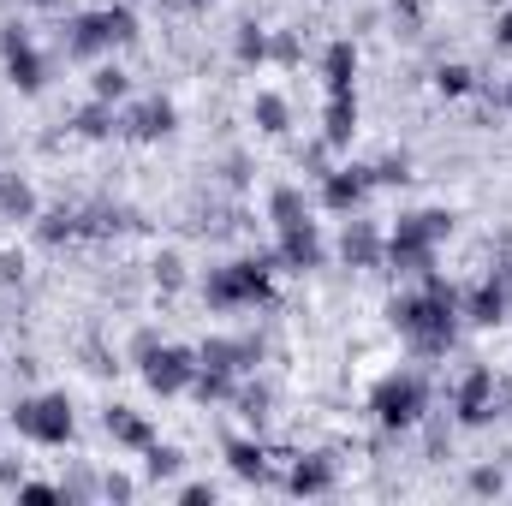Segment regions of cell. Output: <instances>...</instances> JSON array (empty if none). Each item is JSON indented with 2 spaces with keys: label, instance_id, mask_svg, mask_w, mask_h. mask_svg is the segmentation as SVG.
<instances>
[{
  "label": "cell",
  "instance_id": "obj_19",
  "mask_svg": "<svg viewBox=\"0 0 512 506\" xmlns=\"http://www.w3.org/2000/svg\"><path fill=\"white\" fill-rule=\"evenodd\" d=\"M352 131H358V96H328V108H322V143L346 149Z\"/></svg>",
  "mask_w": 512,
  "mask_h": 506
},
{
  "label": "cell",
  "instance_id": "obj_21",
  "mask_svg": "<svg viewBox=\"0 0 512 506\" xmlns=\"http://www.w3.org/2000/svg\"><path fill=\"white\" fill-rule=\"evenodd\" d=\"M251 120H256V131H268V137H286V131H292V108H286V96L262 90L251 102Z\"/></svg>",
  "mask_w": 512,
  "mask_h": 506
},
{
  "label": "cell",
  "instance_id": "obj_37",
  "mask_svg": "<svg viewBox=\"0 0 512 506\" xmlns=\"http://www.w3.org/2000/svg\"><path fill=\"white\" fill-rule=\"evenodd\" d=\"M179 268H185V262H179V256L167 251V256H161V262H155V280H161V286H167V292H173V286H179V280H185V274H179Z\"/></svg>",
  "mask_w": 512,
  "mask_h": 506
},
{
  "label": "cell",
  "instance_id": "obj_5",
  "mask_svg": "<svg viewBox=\"0 0 512 506\" xmlns=\"http://www.w3.org/2000/svg\"><path fill=\"white\" fill-rule=\"evenodd\" d=\"M370 411H376V423H382V429H411V423L429 411V381L417 376V370H393V376L376 381Z\"/></svg>",
  "mask_w": 512,
  "mask_h": 506
},
{
  "label": "cell",
  "instance_id": "obj_13",
  "mask_svg": "<svg viewBox=\"0 0 512 506\" xmlns=\"http://www.w3.org/2000/svg\"><path fill=\"white\" fill-rule=\"evenodd\" d=\"M507 304H512L507 286H501V280H483L471 298H459V316H471L477 328H501V322H507Z\"/></svg>",
  "mask_w": 512,
  "mask_h": 506
},
{
  "label": "cell",
  "instance_id": "obj_17",
  "mask_svg": "<svg viewBox=\"0 0 512 506\" xmlns=\"http://www.w3.org/2000/svg\"><path fill=\"white\" fill-rule=\"evenodd\" d=\"M42 203H36V185L24 173H0V221H36Z\"/></svg>",
  "mask_w": 512,
  "mask_h": 506
},
{
  "label": "cell",
  "instance_id": "obj_42",
  "mask_svg": "<svg viewBox=\"0 0 512 506\" xmlns=\"http://www.w3.org/2000/svg\"><path fill=\"white\" fill-rule=\"evenodd\" d=\"M24 6H60V0H24Z\"/></svg>",
  "mask_w": 512,
  "mask_h": 506
},
{
  "label": "cell",
  "instance_id": "obj_6",
  "mask_svg": "<svg viewBox=\"0 0 512 506\" xmlns=\"http://www.w3.org/2000/svg\"><path fill=\"white\" fill-rule=\"evenodd\" d=\"M0 60H6V78H12L18 96H36L48 84V66H42V54H36L24 24H0Z\"/></svg>",
  "mask_w": 512,
  "mask_h": 506
},
{
  "label": "cell",
  "instance_id": "obj_29",
  "mask_svg": "<svg viewBox=\"0 0 512 506\" xmlns=\"http://www.w3.org/2000/svg\"><path fill=\"white\" fill-rule=\"evenodd\" d=\"M72 233H78V221H72L66 209H54V215H36V239H42V245H66Z\"/></svg>",
  "mask_w": 512,
  "mask_h": 506
},
{
  "label": "cell",
  "instance_id": "obj_11",
  "mask_svg": "<svg viewBox=\"0 0 512 506\" xmlns=\"http://www.w3.org/2000/svg\"><path fill=\"white\" fill-rule=\"evenodd\" d=\"M173 126H179V108H173L167 96H149V102H137L126 120H120V131H126L131 143H155V137H167Z\"/></svg>",
  "mask_w": 512,
  "mask_h": 506
},
{
  "label": "cell",
  "instance_id": "obj_23",
  "mask_svg": "<svg viewBox=\"0 0 512 506\" xmlns=\"http://www.w3.org/2000/svg\"><path fill=\"white\" fill-rule=\"evenodd\" d=\"M233 370H209V364H197V381H191V393L203 399V405H221V399H239V387H233Z\"/></svg>",
  "mask_w": 512,
  "mask_h": 506
},
{
  "label": "cell",
  "instance_id": "obj_15",
  "mask_svg": "<svg viewBox=\"0 0 512 506\" xmlns=\"http://www.w3.org/2000/svg\"><path fill=\"white\" fill-rule=\"evenodd\" d=\"M66 54H72V60H102V54H114V48H108V30H102V12L72 18V30H66Z\"/></svg>",
  "mask_w": 512,
  "mask_h": 506
},
{
  "label": "cell",
  "instance_id": "obj_35",
  "mask_svg": "<svg viewBox=\"0 0 512 506\" xmlns=\"http://www.w3.org/2000/svg\"><path fill=\"white\" fill-rule=\"evenodd\" d=\"M155 346H161V334H155V328H143V334H131V364L143 370V364L155 358Z\"/></svg>",
  "mask_w": 512,
  "mask_h": 506
},
{
  "label": "cell",
  "instance_id": "obj_4",
  "mask_svg": "<svg viewBox=\"0 0 512 506\" xmlns=\"http://www.w3.org/2000/svg\"><path fill=\"white\" fill-rule=\"evenodd\" d=\"M12 429L24 435V441H36V447H66L72 441V399L66 393H30V399H18L12 405Z\"/></svg>",
  "mask_w": 512,
  "mask_h": 506
},
{
  "label": "cell",
  "instance_id": "obj_38",
  "mask_svg": "<svg viewBox=\"0 0 512 506\" xmlns=\"http://www.w3.org/2000/svg\"><path fill=\"white\" fill-rule=\"evenodd\" d=\"M179 501H185V506H215V483H185V489H179Z\"/></svg>",
  "mask_w": 512,
  "mask_h": 506
},
{
  "label": "cell",
  "instance_id": "obj_30",
  "mask_svg": "<svg viewBox=\"0 0 512 506\" xmlns=\"http://www.w3.org/2000/svg\"><path fill=\"white\" fill-rule=\"evenodd\" d=\"M143 465H149V477H179L185 453H179V447H161V441H149V447H143Z\"/></svg>",
  "mask_w": 512,
  "mask_h": 506
},
{
  "label": "cell",
  "instance_id": "obj_27",
  "mask_svg": "<svg viewBox=\"0 0 512 506\" xmlns=\"http://www.w3.org/2000/svg\"><path fill=\"white\" fill-rule=\"evenodd\" d=\"M227 465H233L239 477H251V483L268 477V459H262V447H256V441H227Z\"/></svg>",
  "mask_w": 512,
  "mask_h": 506
},
{
  "label": "cell",
  "instance_id": "obj_32",
  "mask_svg": "<svg viewBox=\"0 0 512 506\" xmlns=\"http://www.w3.org/2000/svg\"><path fill=\"white\" fill-rule=\"evenodd\" d=\"M507 489V471L501 465H477L471 471V495H501Z\"/></svg>",
  "mask_w": 512,
  "mask_h": 506
},
{
  "label": "cell",
  "instance_id": "obj_12",
  "mask_svg": "<svg viewBox=\"0 0 512 506\" xmlns=\"http://www.w3.org/2000/svg\"><path fill=\"white\" fill-rule=\"evenodd\" d=\"M256 358H262V340H221V334H215V340L197 346V364H209V370H233V376L251 370Z\"/></svg>",
  "mask_w": 512,
  "mask_h": 506
},
{
  "label": "cell",
  "instance_id": "obj_39",
  "mask_svg": "<svg viewBox=\"0 0 512 506\" xmlns=\"http://www.w3.org/2000/svg\"><path fill=\"white\" fill-rule=\"evenodd\" d=\"M239 411H245V417H262V411H268V393H262V387H251V393H239Z\"/></svg>",
  "mask_w": 512,
  "mask_h": 506
},
{
  "label": "cell",
  "instance_id": "obj_33",
  "mask_svg": "<svg viewBox=\"0 0 512 506\" xmlns=\"http://www.w3.org/2000/svg\"><path fill=\"white\" fill-rule=\"evenodd\" d=\"M298 54H304V48H298V36H292V30L268 36V60H280V66H298Z\"/></svg>",
  "mask_w": 512,
  "mask_h": 506
},
{
  "label": "cell",
  "instance_id": "obj_31",
  "mask_svg": "<svg viewBox=\"0 0 512 506\" xmlns=\"http://www.w3.org/2000/svg\"><path fill=\"white\" fill-rule=\"evenodd\" d=\"M435 90H441V96H471L477 78H471V66H441V72H435Z\"/></svg>",
  "mask_w": 512,
  "mask_h": 506
},
{
  "label": "cell",
  "instance_id": "obj_18",
  "mask_svg": "<svg viewBox=\"0 0 512 506\" xmlns=\"http://www.w3.org/2000/svg\"><path fill=\"white\" fill-rule=\"evenodd\" d=\"M102 429H108V435H114L120 447H137V453H143V447L155 441L149 417H143V411H131V405H108V411H102Z\"/></svg>",
  "mask_w": 512,
  "mask_h": 506
},
{
  "label": "cell",
  "instance_id": "obj_14",
  "mask_svg": "<svg viewBox=\"0 0 512 506\" xmlns=\"http://www.w3.org/2000/svg\"><path fill=\"white\" fill-rule=\"evenodd\" d=\"M340 256L352 262V268H382L387 256V239L370 227V221H346V239H340Z\"/></svg>",
  "mask_w": 512,
  "mask_h": 506
},
{
  "label": "cell",
  "instance_id": "obj_9",
  "mask_svg": "<svg viewBox=\"0 0 512 506\" xmlns=\"http://www.w3.org/2000/svg\"><path fill=\"white\" fill-rule=\"evenodd\" d=\"M453 411H459V423L465 429H483L489 417H495V370H471V376L459 381V393H453Z\"/></svg>",
  "mask_w": 512,
  "mask_h": 506
},
{
  "label": "cell",
  "instance_id": "obj_40",
  "mask_svg": "<svg viewBox=\"0 0 512 506\" xmlns=\"http://www.w3.org/2000/svg\"><path fill=\"white\" fill-rule=\"evenodd\" d=\"M102 495L108 501H131V477H102Z\"/></svg>",
  "mask_w": 512,
  "mask_h": 506
},
{
  "label": "cell",
  "instance_id": "obj_36",
  "mask_svg": "<svg viewBox=\"0 0 512 506\" xmlns=\"http://www.w3.org/2000/svg\"><path fill=\"white\" fill-rule=\"evenodd\" d=\"M18 501H36V506H48V501H66L54 483H18Z\"/></svg>",
  "mask_w": 512,
  "mask_h": 506
},
{
  "label": "cell",
  "instance_id": "obj_10",
  "mask_svg": "<svg viewBox=\"0 0 512 506\" xmlns=\"http://www.w3.org/2000/svg\"><path fill=\"white\" fill-rule=\"evenodd\" d=\"M322 256H328V245H322V233H316V221H298V227H280V251H274V262L280 268H322Z\"/></svg>",
  "mask_w": 512,
  "mask_h": 506
},
{
  "label": "cell",
  "instance_id": "obj_16",
  "mask_svg": "<svg viewBox=\"0 0 512 506\" xmlns=\"http://www.w3.org/2000/svg\"><path fill=\"white\" fill-rule=\"evenodd\" d=\"M322 78H328V96H352V84H358V48L340 36V42H328V54H322Z\"/></svg>",
  "mask_w": 512,
  "mask_h": 506
},
{
  "label": "cell",
  "instance_id": "obj_24",
  "mask_svg": "<svg viewBox=\"0 0 512 506\" xmlns=\"http://www.w3.org/2000/svg\"><path fill=\"white\" fill-rule=\"evenodd\" d=\"M102 30H108V48H131V42L143 36L131 6H102Z\"/></svg>",
  "mask_w": 512,
  "mask_h": 506
},
{
  "label": "cell",
  "instance_id": "obj_1",
  "mask_svg": "<svg viewBox=\"0 0 512 506\" xmlns=\"http://www.w3.org/2000/svg\"><path fill=\"white\" fill-rule=\"evenodd\" d=\"M387 316H393V328L405 334V346H411L417 358H441V352L453 346V328H459V292L429 268V274H423V292L393 298Z\"/></svg>",
  "mask_w": 512,
  "mask_h": 506
},
{
  "label": "cell",
  "instance_id": "obj_28",
  "mask_svg": "<svg viewBox=\"0 0 512 506\" xmlns=\"http://www.w3.org/2000/svg\"><path fill=\"white\" fill-rule=\"evenodd\" d=\"M90 96H96V102H126V96H131V78L120 72V66H96Z\"/></svg>",
  "mask_w": 512,
  "mask_h": 506
},
{
  "label": "cell",
  "instance_id": "obj_8",
  "mask_svg": "<svg viewBox=\"0 0 512 506\" xmlns=\"http://www.w3.org/2000/svg\"><path fill=\"white\" fill-rule=\"evenodd\" d=\"M370 167H328L322 173V209H334V215H358L364 209V197H370Z\"/></svg>",
  "mask_w": 512,
  "mask_h": 506
},
{
  "label": "cell",
  "instance_id": "obj_3",
  "mask_svg": "<svg viewBox=\"0 0 512 506\" xmlns=\"http://www.w3.org/2000/svg\"><path fill=\"white\" fill-rule=\"evenodd\" d=\"M268 274H274V256L221 262V268H209L203 298H209V310H251V304H262V298H268Z\"/></svg>",
  "mask_w": 512,
  "mask_h": 506
},
{
  "label": "cell",
  "instance_id": "obj_34",
  "mask_svg": "<svg viewBox=\"0 0 512 506\" xmlns=\"http://www.w3.org/2000/svg\"><path fill=\"white\" fill-rule=\"evenodd\" d=\"M370 179H376V185H405V179H411V161L393 155V161H382V167H370Z\"/></svg>",
  "mask_w": 512,
  "mask_h": 506
},
{
  "label": "cell",
  "instance_id": "obj_20",
  "mask_svg": "<svg viewBox=\"0 0 512 506\" xmlns=\"http://www.w3.org/2000/svg\"><path fill=\"white\" fill-rule=\"evenodd\" d=\"M292 495H328L334 489V459H298L292 477H286Z\"/></svg>",
  "mask_w": 512,
  "mask_h": 506
},
{
  "label": "cell",
  "instance_id": "obj_43",
  "mask_svg": "<svg viewBox=\"0 0 512 506\" xmlns=\"http://www.w3.org/2000/svg\"><path fill=\"white\" fill-rule=\"evenodd\" d=\"M507 108H512V84H507Z\"/></svg>",
  "mask_w": 512,
  "mask_h": 506
},
{
  "label": "cell",
  "instance_id": "obj_22",
  "mask_svg": "<svg viewBox=\"0 0 512 506\" xmlns=\"http://www.w3.org/2000/svg\"><path fill=\"white\" fill-rule=\"evenodd\" d=\"M268 221H274V227H298V221H310L304 191H298V185H280V191L268 197Z\"/></svg>",
  "mask_w": 512,
  "mask_h": 506
},
{
  "label": "cell",
  "instance_id": "obj_7",
  "mask_svg": "<svg viewBox=\"0 0 512 506\" xmlns=\"http://www.w3.org/2000/svg\"><path fill=\"white\" fill-rule=\"evenodd\" d=\"M143 381H149L161 399L191 393V381H197V352H185V346H155V358L143 364Z\"/></svg>",
  "mask_w": 512,
  "mask_h": 506
},
{
  "label": "cell",
  "instance_id": "obj_41",
  "mask_svg": "<svg viewBox=\"0 0 512 506\" xmlns=\"http://www.w3.org/2000/svg\"><path fill=\"white\" fill-rule=\"evenodd\" d=\"M495 42H501V48H512V6L495 18Z\"/></svg>",
  "mask_w": 512,
  "mask_h": 506
},
{
  "label": "cell",
  "instance_id": "obj_44",
  "mask_svg": "<svg viewBox=\"0 0 512 506\" xmlns=\"http://www.w3.org/2000/svg\"><path fill=\"white\" fill-rule=\"evenodd\" d=\"M191 6H209V0H191Z\"/></svg>",
  "mask_w": 512,
  "mask_h": 506
},
{
  "label": "cell",
  "instance_id": "obj_2",
  "mask_svg": "<svg viewBox=\"0 0 512 506\" xmlns=\"http://www.w3.org/2000/svg\"><path fill=\"white\" fill-rule=\"evenodd\" d=\"M453 233V215L447 209H417L405 215L393 233H387V262L405 268V274H429L435 268V245Z\"/></svg>",
  "mask_w": 512,
  "mask_h": 506
},
{
  "label": "cell",
  "instance_id": "obj_25",
  "mask_svg": "<svg viewBox=\"0 0 512 506\" xmlns=\"http://www.w3.org/2000/svg\"><path fill=\"white\" fill-rule=\"evenodd\" d=\"M72 131H78V137H114V131H120V120H114V102H96V96H90V108L72 120Z\"/></svg>",
  "mask_w": 512,
  "mask_h": 506
},
{
  "label": "cell",
  "instance_id": "obj_26",
  "mask_svg": "<svg viewBox=\"0 0 512 506\" xmlns=\"http://www.w3.org/2000/svg\"><path fill=\"white\" fill-rule=\"evenodd\" d=\"M233 60H239V66H262V60H268V30H262V24H239Z\"/></svg>",
  "mask_w": 512,
  "mask_h": 506
}]
</instances>
